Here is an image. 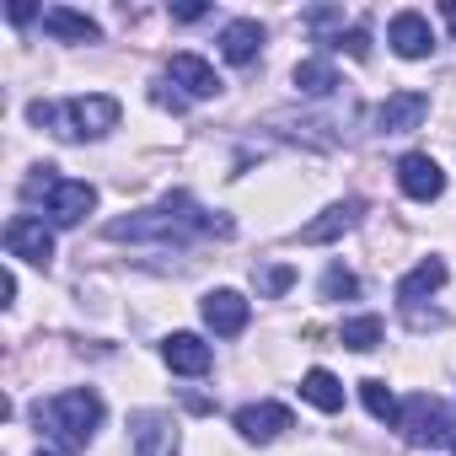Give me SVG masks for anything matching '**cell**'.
<instances>
[{"mask_svg": "<svg viewBox=\"0 0 456 456\" xmlns=\"http://www.w3.org/2000/svg\"><path fill=\"white\" fill-rule=\"evenodd\" d=\"M333 86H338V70L328 60H301L296 65V92L301 97H328Z\"/></svg>", "mask_w": 456, "mask_h": 456, "instance_id": "obj_20", "label": "cell"}, {"mask_svg": "<svg viewBox=\"0 0 456 456\" xmlns=\"http://www.w3.org/2000/svg\"><path fill=\"white\" fill-rule=\"evenodd\" d=\"M333 49H344V54L365 60V54H370V33H365V28H354V33H338V38H333Z\"/></svg>", "mask_w": 456, "mask_h": 456, "instance_id": "obj_25", "label": "cell"}, {"mask_svg": "<svg viewBox=\"0 0 456 456\" xmlns=\"http://www.w3.org/2000/svg\"><path fill=\"white\" fill-rule=\"evenodd\" d=\"M6 253H12V258H22V264L49 269V258H54V237H49V225H44L38 215H12V220H6Z\"/></svg>", "mask_w": 456, "mask_h": 456, "instance_id": "obj_6", "label": "cell"}, {"mask_svg": "<svg viewBox=\"0 0 456 456\" xmlns=\"http://www.w3.org/2000/svg\"><path fill=\"white\" fill-rule=\"evenodd\" d=\"M301 397H306L312 408H322V413H338V408H344V387H338V376L322 370V365L301 376Z\"/></svg>", "mask_w": 456, "mask_h": 456, "instance_id": "obj_18", "label": "cell"}, {"mask_svg": "<svg viewBox=\"0 0 456 456\" xmlns=\"http://www.w3.org/2000/svg\"><path fill=\"white\" fill-rule=\"evenodd\" d=\"M440 285H445V264H440V258H424V264L397 285V301H403V306H413L419 296H435Z\"/></svg>", "mask_w": 456, "mask_h": 456, "instance_id": "obj_19", "label": "cell"}, {"mask_svg": "<svg viewBox=\"0 0 456 456\" xmlns=\"http://www.w3.org/2000/svg\"><path fill=\"white\" fill-rule=\"evenodd\" d=\"M237 429H242V440L269 445L290 429V408L285 403H248V408H237Z\"/></svg>", "mask_w": 456, "mask_h": 456, "instance_id": "obj_11", "label": "cell"}, {"mask_svg": "<svg viewBox=\"0 0 456 456\" xmlns=\"http://www.w3.org/2000/svg\"><path fill=\"white\" fill-rule=\"evenodd\" d=\"M167 76H172L188 97H215V92H220L215 65H204L199 54H172V60H167Z\"/></svg>", "mask_w": 456, "mask_h": 456, "instance_id": "obj_15", "label": "cell"}, {"mask_svg": "<svg viewBox=\"0 0 456 456\" xmlns=\"http://www.w3.org/2000/svg\"><path fill=\"white\" fill-rule=\"evenodd\" d=\"M424 113H429V97L424 92H392L376 108V134H408V129L424 124Z\"/></svg>", "mask_w": 456, "mask_h": 456, "instance_id": "obj_10", "label": "cell"}, {"mask_svg": "<svg viewBox=\"0 0 456 456\" xmlns=\"http://www.w3.org/2000/svg\"><path fill=\"white\" fill-rule=\"evenodd\" d=\"M129 440H134V456H177V424L172 413H129Z\"/></svg>", "mask_w": 456, "mask_h": 456, "instance_id": "obj_7", "label": "cell"}, {"mask_svg": "<svg viewBox=\"0 0 456 456\" xmlns=\"http://www.w3.org/2000/svg\"><path fill=\"white\" fill-rule=\"evenodd\" d=\"M258 49H264V28H258V22H248V17H242V22H232V28L220 33V54L232 60V65H253V60H258Z\"/></svg>", "mask_w": 456, "mask_h": 456, "instance_id": "obj_16", "label": "cell"}, {"mask_svg": "<svg viewBox=\"0 0 456 456\" xmlns=\"http://www.w3.org/2000/svg\"><path fill=\"white\" fill-rule=\"evenodd\" d=\"M397 188H403L408 199L429 204V199H440V193H445V172H440V161H435V156L408 151V156L397 161Z\"/></svg>", "mask_w": 456, "mask_h": 456, "instance_id": "obj_8", "label": "cell"}, {"mask_svg": "<svg viewBox=\"0 0 456 456\" xmlns=\"http://www.w3.org/2000/svg\"><path fill=\"white\" fill-rule=\"evenodd\" d=\"M33 419L60 451H86L97 424H102V397L92 387H70V392H54L49 403H38Z\"/></svg>", "mask_w": 456, "mask_h": 456, "instance_id": "obj_2", "label": "cell"}, {"mask_svg": "<svg viewBox=\"0 0 456 456\" xmlns=\"http://www.w3.org/2000/svg\"><path fill=\"white\" fill-rule=\"evenodd\" d=\"M387 44H392L403 60H429L435 33H429V22H424L419 12H397V17H392V28H387Z\"/></svg>", "mask_w": 456, "mask_h": 456, "instance_id": "obj_13", "label": "cell"}, {"mask_svg": "<svg viewBox=\"0 0 456 456\" xmlns=\"http://www.w3.org/2000/svg\"><path fill=\"white\" fill-rule=\"evenodd\" d=\"M161 360H167L177 376H204V370L215 365V349H209L199 333H172V338L161 344Z\"/></svg>", "mask_w": 456, "mask_h": 456, "instance_id": "obj_14", "label": "cell"}, {"mask_svg": "<svg viewBox=\"0 0 456 456\" xmlns=\"http://www.w3.org/2000/svg\"><path fill=\"white\" fill-rule=\"evenodd\" d=\"M33 124H60L65 140H102L108 129H118V102L92 92V97H70L65 108H49V102H33L28 108Z\"/></svg>", "mask_w": 456, "mask_h": 456, "instance_id": "obj_3", "label": "cell"}, {"mask_svg": "<svg viewBox=\"0 0 456 456\" xmlns=\"http://www.w3.org/2000/svg\"><path fill=\"white\" fill-rule=\"evenodd\" d=\"M6 17H12V22H33V6H28V0H17V6H12Z\"/></svg>", "mask_w": 456, "mask_h": 456, "instance_id": "obj_27", "label": "cell"}, {"mask_svg": "<svg viewBox=\"0 0 456 456\" xmlns=\"http://www.w3.org/2000/svg\"><path fill=\"white\" fill-rule=\"evenodd\" d=\"M199 312H204V328L220 333V338H237V333L248 328V317H253L237 290H209V296L199 301Z\"/></svg>", "mask_w": 456, "mask_h": 456, "instance_id": "obj_9", "label": "cell"}, {"mask_svg": "<svg viewBox=\"0 0 456 456\" xmlns=\"http://www.w3.org/2000/svg\"><path fill=\"white\" fill-rule=\"evenodd\" d=\"M344 296H360V280H354L349 269L333 264V269L322 274V301H344Z\"/></svg>", "mask_w": 456, "mask_h": 456, "instance_id": "obj_23", "label": "cell"}, {"mask_svg": "<svg viewBox=\"0 0 456 456\" xmlns=\"http://www.w3.org/2000/svg\"><path fill=\"white\" fill-rule=\"evenodd\" d=\"M290 285H296V269H290V264H280V269H264V274H258V290H264V296H285Z\"/></svg>", "mask_w": 456, "mask_h": 456, "instance_id": "obj_24", "label": "cell"}, {"mask_svg": "<svg viewBox=\"0 0 456 456\" xmlns=\"http://www.w3.org/2000/svg\"><path fill=\"white\" fill-rule=\"evenodd\" d=\"M440 12H445V22L456 28V0H445V6H440Z\"/></svg>", "mask_w": 456, "mask_h": 456, "instance_id": "obj_28", "label": "cell"}, {"mask_svg": "<svg viewBox=\"0 0 456 456\" xmlns=\"http://www.w3.org/2000/svg\"><path fill=\"white\" fill-rule=\"evenodd\" d=\"M360 215H365V204H360V199H344V204H328V209H322L317 220H306V225H301V242H306V248H322V242H333V237H344V232H349V225L360 220Z\"/></svg>", "mask_w": 456, "mask_h": 456, "instance_id": "obj_12", "label": "cell"}, {"mask_svg": "<svg viewBox=\"0 0 456 456\" xmlns=\"http://www.w3.org/2000/svg\"><path fill=\"white\" fill-rule=\"evenodd\" d=\"M397 429H403L408 445H451V435H456V424H451V413L435 392H413L397 413Z\"/></svg>", "mask_w": 456, "mask_h": 456, "instance_id": "obj_5", "label": "cell"}, {"mask_svg": "<svg viewBox=\"0 0 456 456\" xmlns=\"http://www.w3.org/2000/svg\"><path fill=\"white\" fill-rule=\"evenodd\" d=\"M38 456H49V451H38Z\"/></svg>", "mask_w": 456, "mask_h": 456, "instance_id": "obj_30", "label": "cell"}, {"mask_svg": "<svg viewBox=\"0 0 456 456\" xmlns=\"http://www.w3.org/2000/svg\"><path fill=\"white\" fill-rule=\"evenodd\" d=\"M204 12H209V6H172V17H177V22H199Z\"/></svg>", "mask_w": 456, "mask_h": 456, "instance_id": "obj_26", "label": "cell"}, {"mask_svg": "<svg viewBox=\"0 0 456 456\" xmlns=\"http://www.w3.org/2000/svg\"><path fill=\"white\" fill-rule=\"evenodd\" d=\"M338 344H344V349H354V354L376 349V344H381V317H349V322L338 328Z\"/></svg>", "mask_w": 456, "mask_h": 456, "instance_id": "obj_21", "label": "cell"}, {"mask_svg": "<svg viewBox=\"0 0 456 456\" xmlns=\"http://www.w3.org/2000/svg\"><path fill=\"white\" fill-rule=\"evenodd\" d=\"M44 33L65 38V44H97V38H102L92 17H81V12H65V6H49V12H44Z\"/></svg>", "mask_w": 456, "mask_h": 456, "instance_id": "obj_17", "label": "cell"}, {"mask_svg": "<svg viewBox=\"0 0 456 456\" xmlns=\"http://www.w3.org/2000/svg\"><path fill=\"white\" fill-rule=\"evenodd\" d=\"M451 456H456V435H451Z\"/></svg>", "mask_w": 456, "mask_h": 456, "instance_id": "obj_29", "label": "cell"}, {"mask_svg": "<svg viewBox=\"0 0 456 456\" xmlns=\"http://www.w3.org/2000/svg\"><path fill=\"white\" fill-rule=\"evenodd\" d=\"M360 397H365L370 419H381V424H397V413H403V408H397V397H392V387H387V381H376V376H370V381H360Z\"/></svg>", "mask_w": 456, "mask_h": 456, "instance_id": "obj_22", "label": "cell"}, {"mask_svg": "<svg viewBox=\"0 0 456 456\" xmlns=\"http://www.w3.org/2000/svg\"><path fill=\"white\" fill-rule=\"evenodd\" d=\"M22 193H28L33 204H44V215H49L54 225H81V220L97 209V188H92V183H76V177H60L54 167H38V172L22 183Z\"/></svg>", "mask_w": 456, "mask_h": 456, "instance_id": "obj_4", "label": "cell"}, {"mask_svg": "<svg viewBox=\"0 0 456 456\" xmlns=\"http://www.w3.org/2000/svg\"><path fill=\"white\" fill-rule=\"evenodd\" d=\"M108 237L113 242H167V248H183L188 237H232V220L199 209L188 193H167L156 209H134V215L113 220Z\"/></svg>", "mask_w": 456, "mask_h": 456, "instance_id": "obj_1", "label": "cell"}]
</instances>
